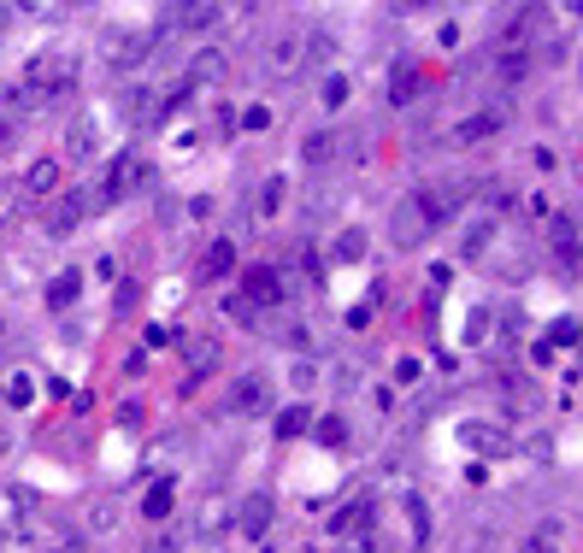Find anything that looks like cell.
<instances>
[{
    "mask_svg": "<svg viewBox=\"0 0 583 553\" xmlns=\"http://www.w3.org/2000/svg\"><path fill=\"white\" fill-rule=\"evenodd\" d=\"M154 30H107L100 36V65L112 71H142V60L154 53Z\"/></svg>",
    "mask_w": 583,
    "mask_h": 553,
    "instance_id": "cell-1",
    "label": "cell"
},
{
    "mask_svg": "<svg viewBox=\"0 0 583 553\" xmlns=\"http://www.w3.org/2000/svg\"><path fill=\"white\" fill-rule=\"evenodd\" d=\"M430 224H436V212H430V200L425 195H406L401 207H396V218H389V242L396 247H425V236H430Z\"/></svg>",
    "mask_w": 583,
    "mask_h": 553,
    "instance_id": "cell-2",
    "label": "cell"
},
{
    "mask_svg": "<svg viewBox=\"0 0 583 553\" xmlns=\"http://www.w3.org/2000/svg\"><path fill=\"white\" fill-rule=\"evenodd\" d=\"M41 524V501L31 489H7L0 494V542H24Z\"/></svg>",
    "mask_w": 583,
    "mask_h": 553,
    "instance_id": "cell-3",
    "label": "cell"
},
{
    "mask_svg": "<svg viewBox=\"0 0 583 553\" xmlns=\"http://www.w3.org/2000/svg\"><path fill=\"white\" fill-rule=\"evenodd\" d=\"M301 60H307V30L301 24H277V30L266 36V71H295Z\"/></svg>",
    "mask_w": 583,
    "mask_h": 553,
    "instance_id": "cell-4",
    "label": "cell"
},
{
    "mask_svg": "<svg viewBox=\"0 0 583 553\" xmlns=\"http://www.w3.org/2000/svg\"><path fill=\"white\" fill-rule=\"evenodd\" d=\"M100 200H107V195H100V188H71V195L60 200V207H53L48 230H53V236H71V230L83 224V212H89V207H100Z\"/></svg>",
    "mask_w": 583,
    "mask_h": 553,
    "instance_id": "cell-5",
    "label": "cell"
},
{
    "mask_svg": "<svg viewBox=\"0 0 583 553\" xmlns=\"http://www.w3.org/2000/svg\"><path fill=\"white\" fill-rule=\"evenodd\" d=\"M242 300H247V307H277V300H283V276H277L271 266H247Z\"/></svg>",
    "mask_w": 583,
    "mask_h": 553,
    "instance_id": "cell-6",
    "label": "cell"
},
{
    "mask_svg": "<svg viewBox=\"0 0 583 553\" xmlns=\"http://www.w3.org/2000/svg\"><path fill=\"white\" fill-rule=\"evenodd\" d=\"M271 406V383L259 371H247L236 377V389H230V413H242V418H254V413H266Z\"/></svg>",
    "mask_w": 583,
    "mask_h": 553,
    "instance_id": "cell-7",
    "label": "cell"
},
{
    "mask_svg": "<svg viewBox=\"0 0 583 553\" xmlns=\"http://www.w3.org/2000/svg\"><path fill=\"white\" fill-rule=\"evenodd\" d=\"M230 524H236V501H230V494H207V501L195 506V536H224Z\"/></svg>",
    "mask_w": 583,
    "mask_h": 553,
    "instance_id": "cell-8",
    "label": "cell"
},
{
    "mask_svg": "<svg viewBox=\"0 0 583 553\" xmlns=\"http://www.w3.org/2000/svg\"><path fill=\"white\" fill-rule=\"evenodd\" d=\"M236 524H242V536H266V524H271V494H247V501L236 506Z\"/></svg>",
    "mask_w": 583,
    "mask_h": 553,
    "instance_id": "cell-9",
    "label": "cell"
},
{
    "mask_svg": "<svg viewBox=\"0 0 583 553\" xmlns=\"http://www.w3.org/2000/svg\"><path fill=\"white\" fill-rule=\"evenodd\" d=\"M53 188H60V165H53V159H36V165L24 171V195L41 200V195H53Z\"/></svg>",
    "mask_w": 583,
    "mask_h": 553,
    "instance_id": "cell-10",
    "label": "cell"
},
{
    "mask_svg": "<svg viewBox=\"0 0 583 553\" xmlns=\"http://www.w3.org/2000/svg\"><path fill=\"white\" fill-rule=\"evenodd\" d=\"M183 77H195V83H218V77H224V53H218V48L189 53V71H183Z\"/></svg>",
    "mask_w": 583,
    "mask_h": 553,
    "instance_id": "cell-11",
    "label": "cell"
},
{
    "mask_svg": "<svg viewBox=\"0 0 583 553\" xmlns=\"http://www.w3.org/2000/svg\"><path fill=\"white\" fill-rule=\"evenodd\" d=\"M95 148H100V130H95L89 119H83V124H71V130H65V153H71V159H89Z\"/></svg>",
    "mask_w": 583,
    "mask_h": 553,
    "instance_id": "cell-12",
    "label": "cell"
},
{
    "mask_svg": "<svg viewBox=\"0 0 583 553\" xmlns=\"http://www.w3.org/2000/svg\"><path fill=\"white\" fill-rule=\"evenodd\" d=\"M495 130H501V107H484V112H472V119H465L460 136L465 142H484V136H495Z\"/></svg>",
    "mask_w": 583,
    "mask_h": 553,
    "instance_id": "cell-13",
    "label": "cell"
},
{
    "mask_svg": "<svg viewBox=\"0 0 583 553\" xmlns=\"http://www.w3.org/2000/svg\"><path fill=\"white\" fill-rule=\"evenodd\" d=\"M171 506H178V489H171V483H154L148 494H142V513H148V518H166Z\"/></svg>",
    "mask_w": 583,
    "mask_h": 553,
    "instance_id": "cell-14",
    "label": "cell"
},
{
    "mask_svg": "<svg viewBox=\"0 0 583 553\" xmlns=\"http://www.w3.org/2000/svg\"><path fill=\"white\" fill-rule=\"evenodd\" d=\"M554 254H560L566 266H578V224H572V218H560V224H554Z\"/></svg>",
    "mask_w": 583,
    "mask_h": 553,
    "instance_id": "cell-15",
    "label": "cell"
},
{
    "mask_svg": "<svg viewBox=\"0 0 583 553\" xmlns=\"http://www.w3.org/2000/svg\"><path fill=\"white\" fill-rule=\"evenodd\" d=\"M230 259H236V247H230V242H212V247H207V259H201V276H224V271H230Z\"/></svg>",
    "mask_w": 583,
    "mask_h": 553,
    "instance_id": "cell-16",
    "label": "cell"
},
{
    "mask_svg": "<svg viewBox=\"0 0 583 553\" xmlns=\"http://www.w3.org/2000/svg\"><path fill=\"white\" fill-rule=\"evenodd\" d=\"M71 300H77V276H53V288H48V307H71Z\"/></svg>",
    "mask_w": 583,
    "mask_h": 553,
    "instance_id": "cell-17",
    "label": "cell"
},
{
    "mask_svg": "<svg viewBox=\"0 0 583 553\" xmlns=\"http://www.w3.org/2000/svg\"><path fill=\"white\" fill-rule=\"evenodd\" d=\"M178 24H218L224 19V7H183V12H171Z\"/></svg>",
    "mask_w": 583,
    "mask_h": 553,
    "instance_id": "cell-18",
    "label": "cell"
},
{
    "mask_svg": "<svg viewBox=\"0 0 583 553\" xmlns=\"http://www.w3.org/2000/svg\"><path fill=\"white\" fill-rule=\"evenodd\" d=\"M277 207H283V177H271V183H266V195H259V218H271Z\"/></svg>",
    "mask_w": 583,
    "mask_h": 553,
    "instance_id": "cell-19",
    "label": "cell"
},
{
    "mask_svg": "<svg viewBox=\"0 0 583 553\" xmlns=\"http://www.w3.org/2000/svg\"><path fill=\"white\" fill-rule=\"evenodd\" d=\"M366 254V236L360 230H342V242H337V259H360Z\"/></svg>",
    "mask_w": 583,
    "mask_h": 553,
    "instance_id": "cell-20",
    "label": "cell"
},
{
    "mask_svg": "<svg viewBox=\"0 0 583 553\" xmlns=\"http://www.w3.org/2000/svg\"><path fill=\"white\" fill-rule=\"evenodd\" d=\"M578 401H583V347L572 359V383H566V406H578Z\"/></svg>",
    "mask_w": 583,
    "mask_h": 553,
    "instance_id": "cell-21",
    "label": "cell"
},
{
    "mask_svg": "<svg viewBox=\"0 0 583 553\" xmlns=\"http://www.w3.org/2000/svg\"><path fill=\"white\" fill-rule=\"evenodd\" d=\"M31 395H36V383H31V377H7V401H19V406H24Z\"/></svg>",
    "mask_w": 583,
    "mask_h": 553,
    "instance_id": "cell-22",
    "label": "cell"
},
{
    "mask_svg": "<svg viewBox=\"0 0 583 553\" xmlns=\"http://www.w3.org/2000/svg\"><path fill=\"white\" fill-rule=\"evenodd\" d=\"M330 153H337V142H330V136H313V142H307V159H313V165H325Z\"/></svg>",
    "mask_w": 583,
    "mask_h": 553,
    "instance_id": "cell-23",
    "label": "cell"
},
{
    "mask_svg": "<svg viewBox=\"0 0 583 553\" xmlns=\"http://www.w3.org/2000/svg\"><path fill=\"white\" fill-rule=\"evenodd\" d=\"M189 354H195V377H201V371H212L218 347H212V342H195V347H189Z\"/></svg>",
    "mask_w": 583,
    "mask_h": 553,
    "instance_id": "cell-24",
    "label": "cell"
},
{
    "mask_svg": "<svg viewBox=\"0 0 583 553\" xmlns=\"http://www.w3.org/2000/svg\"><path fill=\"white\" fill-rule=\"evenodd\" d=\"M348 100V83L337 77V71H330V83H325V107H342Z\"/></svg>",
    "mask_w": 583,
    "mask_h": 553,
    "instance_id": "cell-25",
    "label": "cell"
},
{
    "mask_svg": "<svg viewBox=\"0 0 583 553\" xmlns=\"http://www.w3.org/2000/svg\"><path fill=\"white\" fill-rule=\"evenodd\" d=\"M271 124V112L266 107H247V119H242V130H266Z\"/></svg>",
    "mask_w": 583,
    "mask_h": 553,
    "instance_id": "cell-26",
    "label": "cell"
},
{
    "mask_svg": "<svg viewBox=\"0 0 583 553\" xmlns=\"http://www.w3.org/2000/svg\"><path fill=\"white\" fill-rule=\"evenodd\" d=\"M531 553H554V530H543V536H536V542H531Z\"/></svg>",
    "mask_w": 583,
    "mask_h": 553,
    "instance_id": "cell-27",
    "label": "cell"
},
{
    "mask_svg": "<svg viewBox=\"0 0 583 553\" xmlns=\"http://www.w3.org/2000/svg\"><path fill=\"white\" fill-rule=\"evenodd\" d=\"M325 553H372V548H360V542H337V548H325Z\"/></svg>",
    "mask_w": 583,
    "mask_h": 553,
    "instance_id": "cell-28",
    "label": "cell"
},
{
    "mask_svg": "<svg viewBox=\"0 0 583 553\" xmlns=\"http://www.w3.org/2000/svg\"><path fill=\"white\" fill-rule=\"evenodd\" d=\"M0 224H7V195H0Z\"/></svg>",
    "mask_w": 583,
    "mask_h": 553,
    "instance_id": "cell-29",
    "label": "cell"
},
{
    "mask_svg": "<svg viewBox=\"0 0 583 553\" xmlns=\"http://www.w3.org/2000/svg\"><path fill=\"white\" fill-rule=\"evenodd\" d=\"M7 19H12V12H7V7H0V24H7Z\"/></svg>",
    "mask_w": 583,
    "mask_h": 553,
    "instance_id": "cell-30",
    "label": "cell"
},
{
    "mask_svg": "<svg viewBox=\"0 0 583 553\" xmlns=\"http://www.w3.org/2000/svg\"><path fill=\"white\" fill-rule=\"evenodd\" d=\"M207 553H224V548H207Z\"/></svg>",
    "mask_w": 583,
    "mask_h": 553,
    "instance_id": "cell-31",
    "label": "cell"
}]
</instances>
